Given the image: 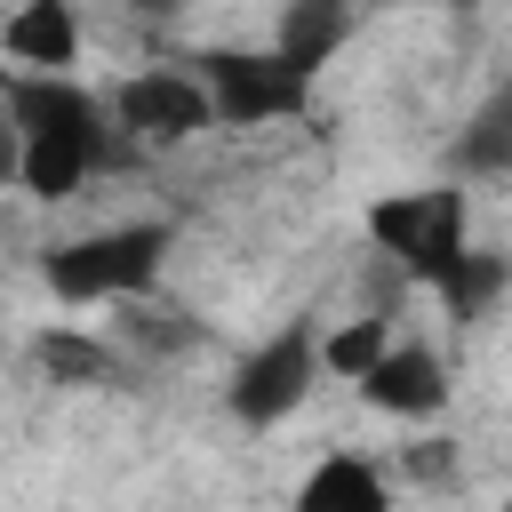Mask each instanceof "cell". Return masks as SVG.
I'll return each instance as SVG.
<instances>
[{
	"label": "cell",
	"mask_w": 512,
	"mask_h": 512,
	"mask_svg": "<svg viewBox=\"0 0 512 512\" xmlns=\"http://www.w3.org/2000/svg\"><path fill=\"white\" fill-rule=\"evenodd\" d=\"M0 104L16 120V184L32 200H72L88 176L120 168L136 144L112 128L104 96L72 72H0Z\"/></svg>",
	"instance_id": "cell-1"
},
{
	"label": "cell",
	"mask_w": 512,
	"mask_h": 512,
	"mask_svg": "<svg viewBox=\"0 0 512 512\" xmlns=\"http://www.w3.org/2000/svg\"><path fill=\"white\" fill-rule=\"evenodd\" d=\"M168 248H176V224L136 216V224H104V232L56 240V248L40 256V280H48L56 304H120V296L160 288Z\"/></svg>",
	"instance_id": "cell-2"
},
{
	"label": "cell",
	"mask_w": 512,
	"mask_h": 512,
	"mask_svg": "<svg viewBox=\"0 0 512 512\" xmlns=\"http://www.w3.org/2000/svg\"><path fill=\"white\" fill-rule=\"evenodd\" d=\"M184 64L208 88L216 128H272L312 112V72H296L280 48H192Z\"/></svg>",
	"instance_id": "cell-3"
},
{
	"label": "cell",
	"mask_w": 512,
	"mask_h": 512,
	"mask_svg": "<svg viewBox=\"0 0 512 512\" xmlns=\"http://www.w3.org/2000/svg\"><path fill=\"white\" fill-rule=\"evenodd\" d=\"M464 224H472V200L456 184H432V192H384L368 200V240L416 280L432 288L456 256H464Z\"/></svg>",
	"instance_id": "cell-4"
},
{
	"label": "cell",
	"mask_w": 512,
	"mask_h": 512,
	"mask_svg": "<svg viewBox=\"0 0 512 512\" xmlns=\"http://www.w3.org/2000/svg\"><path fill=\"white\" fill-rule=\"evenodd\" d=\"M312 384H320V328H312V320H288V328H272V336L232 368L224 408H232V424L272 432V424H288V416L312 400Z\"/></svg>",
	"instance_id": "cell-5"
},
{
	"label": "cell",
	"mask_w": 512,
	"mask_h": 512,
	"mask_svg": "<svg viewBox=\"0 0 512 512\" xmlns=\"http://www.w3.org/2000/svg\"><path fill=\"white\" fill-rule=\"evenodd\" d=\"M112 128L128 136V144H144V152H176V144H192L200 128H216V112H208V88L192 80V72H176V64H152V72H128L120 88H112Z\"/></svg>",
	"instance_id": "cell-6"
},
{
	"label": "cell",
	"mask_w": 512,
	"mask_h": 512,
	"mask_svg": "<svg viewBox=\"0 0 512 512\" xmlns=\"http://www.w3.org/2000/svg\"><path fill=\"white\" fill-rule=\"evenodd\" d=\"M352 384H360V400H368L376 416H400V424H432V416L448 408V368H440V352L416 344V336H392Z\"/></svg>",
	"instance_id": "cell-7"
},
{
	"label": "cell",
	"mask_w": 512,
	"mask_h": 512,
	"mask_svg": "<svg viewBox=\"0 0 512 512\" xmlns=\"http://www.w3.org/2000/svg\"><path fill=\"white\" fill-rule=\"evenodd\" d=\"M0 56L24 72H72L80 64V0H24L0 24Z\"/></svg>",
	"instance_id": "cell-8"
},
{
	"label": "cell",
	"mask_w": 512,
	"mask_h": 512,
	"mask_svg": "<svg viewBox=\"0 0 512 512\" xmlns=\"http://www.w3.org/2000/svg\"><path fill=\"white\" fill-rule=\"evenodd\" d=\"M32 368L48 384H64V392H104V384H120L128 352L112 336H96V328H40L32 336Z\"/></svg>",
	"instance_id": "cell-9"
},
{
	"label": "cell",
	"mask_w": 512,
	"mask_h": 512,
	"mask_svg": "<svg viewBox=\"0 0 512 512\" xmlns=\"http://www.w3.org/2000/svg\"><path fill=\"white\" fill-rule=\"evenodd\" d=\"M296 504H304V512H384V504H392V472L368 464L360 448H336V456H320V464L296 480Z\"/></svg>",
	"instance_id": "cell-10"
},
{
	"label": "cell",
	"mask_w": 512,
	"mask_h": 512,
	"mask_svg": "<svg viewBox=\"0 0 512 512\" xmlns=\"http://www.w3.org/2000/svg\"><path fill=\"white\" fill-rule=\"evenodd\" d=\"M352 40V0H288V16H280V56L296 64V72H312L320 80V64H336V48Z\"/></svg>",
	"instance_id": "cell-11"
},
{
	"label": "cell",
	"mask_w": 512,
	"mask_h": 512,
	"mask_svg": "<svg viewBox=\"0 0 512 512\" xmlns=\"http://www.w3.org/2000/svg\"><path fill=\"white\" fill-rule=\"evenodd\" d=\"M504 288H512V256L472 248V240H464V256L432 280V296H440V304H448V320H464V328H472V320H488V312L504 304Z\"/></svg>",
	"instance_id": "cell-12"
},
{
	"label": "cell",
	"mask_w": 512,
	"mask_h": 512,
	"mask_svg": "<svg viewBox=\"0 0 512 512\" xmlns=\"http://www.w3.org/2000/svg\"><path fill=\"white\" fill-rule=\"evenodd\" d=\"M120 352H144V360H176V352H200L208 344V320H192V312H168V304H152V288L144 296H120V336H112Z\"/></svg>",
	"instance_id": "cell-13"
},
{
	"label": "cell",
	"mask_w": 512,
	"mask_h": 512,
	"mask_svg": "<svg viewBox=\"0 0 512 512\" xmlns=\"http://www.w3.org/2000/svg\"><path fill=\"white\" fill-rule=\"evenodd\" d=\"M456 168H472V176H504L512 168V96H488L480 104V120L456 136V152H448Z\"/></svg>",
	"instance_id": "cell-14"
},
{
	"label": "cell",
	"mask_w": 512,
	"mask_h": 512,
	"mask_svg": "<svg viewBox=\"0 0 512 512\" xmlns=\"http://www.w3.org/2000/svg\"><path fill=\"white\" fill-rule=\"evenodd\" d=\"M384 344H392V312H360V320H344V328H328V336H320V368L352 384Z\"/></svg>",
	"instance_id": "cell-15"
},
{
	"label": "cell",
	"mask_w": 512,
	"mask_h": 512,
	"mask_svg": "<svg viewBox=\"0 0 512 512\" xmlns=\"http://www.w3.org/2000/svg\"><path fill=\"white\" fill-rule=\"evenodd\" d=\"M400 472H408L416 488H456L464 456H456V440H408V448H400Z\"/></svg>",
	"instance_id": "cell-16"
},
{
	"label": "cell",
	"mask_w": 512,
	"mask_h": 512,
	"mask_svg": "<svg viewBox=\"0 0 512 512\" xmlns=\"http://www.w3.org/2000/svg\"><path fill=\"white\" fill-rule=\"evenodd\" d=\"M0 192H16V120L0 104Z\"/></svg>",
	"instance_id": "cell-17"
},
{
	"label": "cell",
	"mask_w": 512,
	"mask_h": 512,
	"mask_svg": "<svg viewBox=\"0 0 512 512\" xmlns=\"http://www.w3.org/2000/svg\"><path fill=\"white\" fill-rule=\"evenodd\" d=\"M136 24H168V16H184V0H120Z\"/></svg>",
	"instance_id": "cell-18"
},
{
	"label": "cell",
	"mask_w": 512,
	"mask_h": 512,
	"mask_svg": "<svg viewBox=\"0 0 512 512\" xmlns=\"http://www.w3.org/2000/svg\"><path fill=\"white\" fill-rule=\"evenodd\" d=\"M440 8H472V0H440Z\"/></svg>",
	"instance_id": "cell-19"
}]
</instances>
